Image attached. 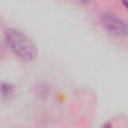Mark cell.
I'll list each match as a JSON object with an SVG mask.
<instances>
[{
	"instance_id": "6da1fadb",
	"label": "cell",
	"mask_w": 128,
	"mask_h": 128,
	"mask_svg": "<svg viewBox=\"0 0 128 128\" xmlns=\"http://www.w3.org/2000/svg\"><path fill=\"white\" fill-rule=\"evenodd\" d=\"M9 42H12L13 49L16 50V53L22 56H32L33 45L26 40L25 36H23L19 33H13L12 36H9Z\"/></svg>"
},
{
	"instance_id": "7a4b0ae2",
	"label": "cell",
	"mask_w": 128,
	"mask_h": 128,
	"mask_svg": "<svg viewBox=\"0 0 128 128\" xmlns=\"http://www.w3.org/2000/svg\"><path fill=\"white\" fill-rule=\"evenodd\" d=\"M107 26L109 30L114 32V33H118V34H123L126 32V26L123 25L122 22H118L116 19H113V16H109L108 18V22H107Z\"/></svg>"
}]
</instances>
